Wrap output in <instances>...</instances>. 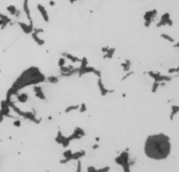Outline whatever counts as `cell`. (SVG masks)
Returning a JSON list of instances; mask_svg holds the SVG:
<instances>
[{
    "label": "cell",
    "instance_id": "6da1fadb",
    "mask_svg": "<svg viewBox=\"0 0 179 172\" xmlns=\"http://www.w3.org/2000/svg\"><path fill=\"white\" fill-rule=\"evenodd\" d=\"M145 152L153 160H165L171 152V144L165 135L150 136L146 141Z\"/></svg>",
    "mask_w": 179,
    "mask_h": 172
},
{
    "label": "cell",
    "instance_id": "7a4b0ae2",
    "mask_svg": "<svg viewBox=\"0 0 179 172\" xmlns=\"http://www.w3.org/2000/svg\"><path fill=\"white\" fill-rule=\"evenodd\" d=\"M18 24H19L20 29H21L25 34H31L34 32V29H35V27H34L33 22H29V24H26V23H24V22L19 21L18 22Z\"/></svg>",
    "mask_w": 179,
    "mask_h": 172
},
{
    "label": "cell",
    "instance_id": "3957f363",
    "mask_svg": "<svg viewBox=\"0 0 179 172\" xmlns=\"http://www.w3.org/2000/svg\"><path fill=\"white\" fill-rule=\"evenodd\" d=\"M33 90H34V93H35V97H36V98L40 99V100H43V101L46 100V97H45V95H44L43 90H42V87H41L40 85L34 86Z\"/></svg>",
    "mask_w": 179,
    "mask_h": 172
},
{
    "label": "cell",
    "instance_id": "277c9868",
    "mask_svg": "<svg viewBox=\"0 0 179 172\" xmlns=\"http://www.w3.org/2000/svg\"><path fill=\"white\" fill-rule=\"evenodd\" d=\"M37 7H38V11L40 12V15H41V17H42V19H43L45 22L49 21V16H48V13H47V11H46L45 7H44L42 4H38Z\"/></svg>",
    "mask_w": 179,
    "mask_h": 172
},
{
    "label": "cell",
    "instance_id": "5b68a950",
    "mask_svg": "<svg viewBox=\"0 0 179 172\" xmlns=\"http://www.w3.org/2000/svg\"><path fill=\"white\" fill-rule=\"evenodd\" d=\"M6 11L9 12V14L11 15V16H14V17H20V11L17 9L15 5H9V6L6 7Z\"/></svg>",
    "mask_w": 179,
    "mask_h": 172
},
{
    "label": "cell",
    "instance_id": "8992f818",
    "mask_svg": "<svg viewBox=\"0 0 179 172\" xmlns=\"http://www.w3.org/2000/svg\"><path fill=\"white\" fill-rule=\"evenodd\" d=\"M63 57L67 61H70L71 63H81V59H79L78 57H74V56H72L69 53H63Z\"/></svg>",
    "mask_w": 179,
    "mask_h": 172
},
{
    "label": "cell",
    "instance_id": "52a82bcc",
    "mask_svg": "<svg viewBox=\"0 0 179 172\" xmlns=\"http://www.w3.org/2000/svg\"><path fill=\"white\" fill-rule=\"evenodd\" d=\"M23 11L25 13V15H26V18L29 19V21L33 22L31 18V9H29V0H23Z\"/></svg>",
    "mask_w": 179,
    "mask_h": 172
},
{
    "label": "cell",
    "instance_id": "ba28073f",
    "mask_svg": "<svg viewBox=\"0 0 179 172\" xmlns=\"http://www.w3.org/2000/svg\"><path fill=\"white\" fill-rule=\"evenodd\" d=\"M15 97H16V99H17V101H18V102L25 103L27 100H29V93H27V92H18Z\"/></svg>",
    "mask_w": 179,
    "mask_h": 172
},
{
    "label": "cell",
    "instance_id": "9c48e42d",
    "mask_svg": "<svg viewBox=\"0 0 179 172\" xmlns=\"http://www.w3.org/2000/svg\"><path fill=\"white\" fill-rule=\"evenodd\" d=\"M31 37H33L34 41H35V42H36L38 45H43V44H44V40L41 38L40 36H39V34L33 32V33H31Z\"/></svg>",
    "mask_w": 179,
    "mask_h": 172
},
{
    "label": "cell",
    "instance_id": "30bf717a",
    "mask_svg": "<svg viewBox=\"0 0 179 172\" xmlns=\"http://www.w3.org/2000/svg\"><path fill=\"white\" fill-rule=\"evenodd\" d=\"M45 81H47L48 83H50V84H57L58 82H59V77H57V76H49L47 79L45 80Z\"/></svg>",
    "mask_w": 179,
    "mask_h": 172
},
{
    "label": "cell",
    "instance_id": "8fae6325",
    "mask_svg": "<svg viewBox=\"0 0 179 172\" xmlns=\"http://www.w3.org/2000/svg\"><path fill=\"white\" fill-rule=\"evenodd\" d=\"M66 62H67V60L65 59L64 57H61L59 59V61H58V64H59V67H62V66H65L66 65Z\"/></svg>",
    "mask_w": 179,
    "mask_h": 172
},
{
    "label": "cell",
    "instance_id": "7c38bea8",
    "mask_svg": "<svg viewBox=\"0 0 179 172\" xmlns=\"http://www.w3.org/2000/svg\"><path fill=\"white\" fill-rule=\"evenodd\" d=\"M79 109V105H72V106H68V107L65 109V113H70L72 110H76Z\"/></svg>",
    "mask_w": 179,
    "mask_h": 172
},
{
    "label": "cell",
    "instance_id": "4fadbf2b",
    "mask_svg": "<svg viewBox=\"0 0 179 172\" xmlns=\"http://www.w3.org/2000/svg\"><path fill=\"white\" fill-rule=\"evenodd\" d=\"M79 109H80V111H81V113H83V111H85V110H86V105H85V104H82L81 106H79Z\"/></svg>",
    "mask_w": 179,
    "mask_h": 172
},
{
    "label": "cell",
    "instance_id": "5bb4252c",
    "mask_svg": "<svg viewBox=\"0 0 179 172\" xmlns=\"http://www.w3.org/2000/svg\"><path fill=\"white\" fill-rule=\"evenodd\" d=\"M55 4H56L55 1H53V0H50V1H49V5H50V6H55Z\"/></svg>",
    "mask_w": 179,
    "mask_h": 172
},
{
    "label": "cell",
    "instance_id": "9a60e30c",
    "mask_svg": "<svg viewBox=\"0 0 179 172\" xmlns=\"http://www.w3.org/2000/svg\"><path fill=\"white\" fill-rule=\"evenodd\" d=\"M20 124H21V123H20V121H15V122H14L15 126H20Z\"/></svg>",
    "mask_w": 179,
    "mask_h": 172
},
{
    "label": "cell",
    "instance_id": "2e32d148",
    "mask_svg": "<svg viewBox=\"0 0 179 172\" xmlns=\"http://www.w3.org/2000/svg\"><path fill=\"white\" fill-rule=\"evenodd\" d=\"M68 1H69V3H71V4H73V3H76V1H78V0H68Z\"/></svg>",
    "mask_w": 179,
    "mask_h": 172
}]
</instances>
